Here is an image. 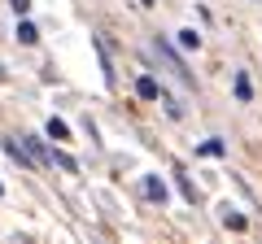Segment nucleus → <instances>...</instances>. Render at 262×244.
I'll list each match as a JSON object with an SVG mask.
<instances>
[{
	"mask_svg": "<svg viewBox=\"0 0 262 244\" xmlns=\"http://www.w3.org/2000/svg\"><path fill=\"white\" fill-rule=\"evenodd\" d=\"M179 48H201V31H196V27H184V31H179Z\"/></svg>",
	"mask_w": 262,
	"mask_h": 244,
	"instance_id": "obj_7",
	"label": "nucleus"
},
{
	"mask_svg": "<svg viewBox=\"0 0 262 244\" xmlns=\"http://www.w3.org/2000/svg\"><path fill=\"white\" fill-rule=\"evenodd\" d=\"M13 9H18V18H27V9H31V0H9Z\"/></svg>",
	"mask_w": 262,
	"mask_h": 244,
	"instance_id": "obj_12",
	"label": "nucleus"
},
{
	"mask_svg": "<svg viewBox=\"0 0 262 244\" xmlns=\"http://www.w3.org/2000/svg\"><path fill=\"white\" fill-rule=\"evenodd\" d=\"M35 39H39L35 22H27V18H22V22H18V44H35Z\"/></svg>",
	"mask_w": 262,
	"mask_h": 244,
	"instance_id": "obj_6",
	"label": "nucleus"
},
{
	"mask_svg": "<svg viewBox=\"0 0 262 244\" xmlns=\"http://www.w3.org/2000/svg\"><path fill=\"white\" fill-rule=\"evenodd\" d=\"M48 140H70V127L61 118H48Z\"/></svg>",
	"mask_w": 262,
	"mask_h": 244,
	"instance_id": "obj_8",
	"label": "nucleus"
},
{
	"mask_svg": "<svg viewBox=\"0 0 262 244\" xmlns=\"http://www.w3.org/2000/svg\"><path fill=\"white\" fill-rule=\"evenodd\" d=\"M140 5H153V0H140Z\"/></svg>",
	"mask_w": 262,
	"mask_h": 244,
	"instance_id": "obj_14",
	"label": "nucleus"
},
{
	"mask_svg": "<svg viewBox=\"0 0 262 244\" xmlns=\"http://www.w3.org/2000/svg\"><path fill=\"white\" fill-rule=\"evenodd\" d=\"M140 188H144V197H149V201H158V205H166V183H162L158 175H144V183H140Z\"/></svg>",
	"mask_w": 262,
	"mask_h": 244,
	"instance_id": "obj_4",
	"label": "nucleus"
},
{
	"mask_svg": "<svg viewBox=\"0 0 262 244\" xmlns=\"http://www.w3.org/2000/svg\"><path fill=\"white\" fill-rule=\"evenodd\" d=\"M232 87H236V101H253V83H249V75H245V70H236Z\"/></svg>",
	"mask_w": 262,
	"mask_h": 244,
	"instance_id": "obj_5",
	"label": "nucleus"
},
{
	"mask_svg": "<svg viewBox=\"0 0 262 244\" xmlns=\"http://www.w3.org/2000/svg\"><path fill=\"white\" fill-rule=\"evenodd\" d=\"M223 227H227V231H245V227H249V218H245V214H232V209H227V214H223Z\"/></svg>",
	"mask_w": 262,
	"mask_h": 244,
	"instance_id": "obj_9",
	"label": "nucleus"
},
{
	"mask_svg": "<svg viewBox=\"0 0 262 244\" xmlns=\"http://www.w3.org/2000/svg\"><path fill=\"white\" fill-rule=\"evenodd\" d=\"M179 192H184V197H188V201H192V205H196V188H192V183H188V175H179Z\"/></svg>",
	"mask_w": 262,
	"mask_h": 244,
	"instance_id": "obj_11",
	"label": "nucleus"
},
{
	"mask_svg": "<svg viewBox=\"0 0 262 244\" xmlns=\"http://www.w3.org/2000/svg\"><path fill=\"white\" fill-rule=\"evenodd\" d=\"M0 79H5V70H0Z\"/></svg>",
	"mask_w": 262,
	"mask_h": 244,
	"instance_id": "obj_15",
	"label": "nucleus"
},
{
	"mask_svg": "<svg viewBox=\"0 0 262 244\" xmlns=\"http://www.w3.org/2000/svg\"><path fill=\"white\" fill-rule=\"evenodd\" d=\"M136 96H140V101H162V83L153 75H140L136 79Z\"/></svg>",
	"mask_w": 262,
	"mask_h": 244,
	"instance_id": "obj_3",
	"label": "nucleus"
},
{
	"mask_svg": "<svg viewBox=\"0 0 262 244\" xmlns=\"http://www.w3.org/2000/svg\"><path fill=\"white\" fill-rule=\"evenodd\" d=\"M0 197H5V183H0Z\"/></svg>",
	"mask_w": 262,
	"mask_h": 244,
	"instance_id": "obj_13",
	"label": "nucleus"
},
{
	"mask_svg": "<svg viewBox=\"0 0 262 244\" xmlns=\"http://www.w3.org/2000/svg\"><path fill=\"white\" fill-rule=\"evenodd\" d=\"M22 144H27V153L39 161V166H53V161H57V149H48L44 140H31V135H22Z\"/></svg>",
	"mask_w": 262,
	"mask_h": 244,
	"instance_id": "obj_2",
	"label": "nucleus"
},
{
	"mask_svg": "<svg viewBox=\"0 0 262 244\" xmlns=\"http://www.w3.org/2000/svg\"><path fill=\"white\" fill-rule=\"evenodd\" d=\"M153 53H158V57H162V61H166V66H170V70H175V75H179V79H184V83H192V70H188V66H184V61H179V57H175V48H170V44H166V39H158V44H153Z\"/></svg>",
	"mask_w": 262,
	"mask_h": 244,
	"instance_id": "obj_1",
	"label": "nucleus"
},
{
	"mask_svg": "<svg viewBox=\"0 0 262 244\" xmlns=\"http://www.w3.org/2000/svg\"><path fill=\"white\" fill-rule=\"evenodd\" d=\"M196 153H201V157H223V140H206Z\"/></svg>",
	"mask_w": 262,
	"mask_h": 244,
	"instance_id": "obj_10",
	"label": "nucleus"
}]
</instances>
